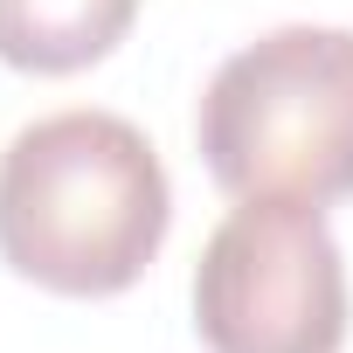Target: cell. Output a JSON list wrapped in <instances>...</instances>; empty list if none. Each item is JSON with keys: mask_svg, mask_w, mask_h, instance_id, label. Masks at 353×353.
<instances>
[{"mask_svg": "<svg viewBox=\"0 0 353 353\" xmlns=\"http://www.w3.org/2000/svg\"><path fill=\"white\" fill-rule=\"evenodd\" d=\"M201 159L236 201L353 194V28H270L201 97Z\"/></svg>", "mask_w": 353, "mask_h": 353, "instance_id": "obj_2", "label": "cell"}, {"mask_svg": "<svg viewBox=\"0 0 353 353\" xmlns=\"http://www.w3.org/2000/svg\"><path fill=\"white\" fill-rule=\"evenodd\" d=\"M139 21V0H0V63L28 77H77L104 63Z\"/></svg>", "mask_w": 353, "mask_h": 353, "instance_id": "obj_4", "label": "cell"}, {"mask_svg": "<svg viewBox=\"0 0 353 353\" xmlns=\"http://www.w3.org/2000/svg\"><path fill=\"white\" fill-rule=\"evenodd\" d=\"M346 256L312 201H243L194 270V332L208 353H339Z\"/></svg>", "mask_w": 353, "mask_h": 353, "instance_id": "obj_3", "label": "cell"}, {"mask_svg": "<svg viewBox=\"0 0 353 353\" xmlns=\"http://www.w3.org/2000/svg\"><path fill=\"white\" fill-rule=\"evenodd\" d=\"M173 222L152 139L118 111H56L0 152V263L56 298L132 291Z\"/></svg>", "mask_w": 353, "mask_h": 353, "instance_id": "obj_1", "label": "cell"}]
</instances>
